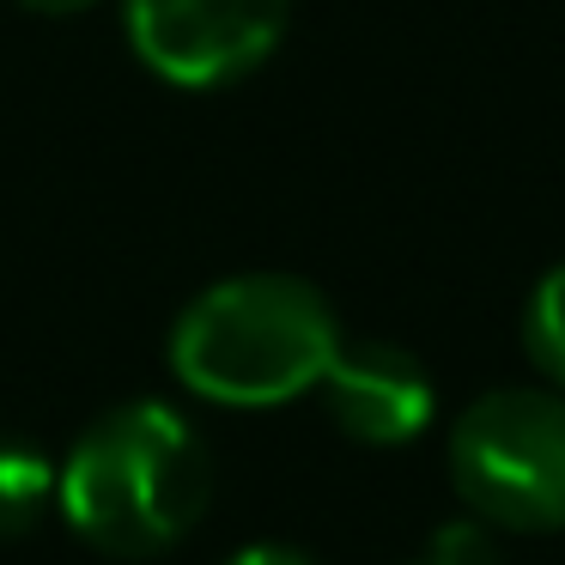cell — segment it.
Wrapping results in <instances>:
<instances>
[{
	"instance_id": "30bf717a",
	"label": "cell",
	"mask_w": 565,
	"mask_h": 565,
	"mask_svg": "<svg viewBox=\"0 0 565 565\" xmlns=\"http://www.w3.org/2000/svg\"><path fill=\"white\" fill-rule=\"evenodd\" d=\"M25 13H50V19H67V13H86V7H98V0H19Z\"/></svg>"
},
{
	"instance_id": "5b68a950",
	"label": "cell",
	"mask_w": 565,
	"mask_h": 565,
	"mask_svg": "<svg viewBox=\"0 0 565 565\" xmlns=\"http://www.w3.org/2000/svg\"><path fill=\"white\" fill-rule=\"evenodd\" d=\"M317 395L329 407V419L341 426V438L365 444V450L414 444L431 426V407H438L431 371L395 341H341Z\"/></svg>"
},
{
	"instance_id": "8992f818",
	"label": "cell",
	"mask_w": 565,
	"mask_h": 565,
	"mask_svg": "<svg viewBox=\"0 0 565 565\" xmlns=\"http://www.w3.org/2000/svg\"><path fill=\"white\" fill-rule=\"evenodd\" d=\"M55 504V462L31 438L0 431V541H19L50 516Z\"/></svg>"
},
{
	"instance_id": "3957f363",
	"label": "cell",
	"mask_w": 565,
	"mask_h": 565,
	"mask_svg": "<svg viewBox=\"0 0 565 565\" xmlns=\"http://www.w3.org/2000/svg\"><path fill=\"white\" fill-rule=\"evenodd\" d=\"M450 480L492 529H565V395L492 390L450 426Z\"/></svg>"
},
{
	"instance_id": "ba28073f",
	"label": "cell",
	"mask_w": 565,
	"mask_h": 565,
	"mask_svg": "<svg viewBox=\"0 0 565 565\" xmlns=\"http://www.w3.org/2000/svg\"><path fill=\"white\" fill-rule=\"evenodd\" d=\"M431 559L438 565H492V523L480 516H456L431 535Z\"/></svg>"
},
{
	"instance_id": "277c9868",
	"label": "cell",
	"mask_w": 565,
	"mask_h": 565,
	"mask_svg": "<svg viewBox=\"0 0 565 565\" xmlns=\"http://www.w3.org/2000/svg\"><path fill=\"white\" fill-rule=\"evenodd\" d=\"M292 0H122L140 67L164 86L213 92L256 74L286 38Z\"/></svg>"
},
{
	"instance_id": "7a4b0ae2",
	"label": "cell",
	"mask_w": 565,
	"mask_h": 565,
	"mask_svg": "<svg viewBox=\"0 0 565 565\" xmlns=\"http://www.w3.org/2000/svg\"><path fill=\"white\" fill-rule=\"evenodd\" d=\"M341 353V317L298 274H232L189 298L171 329V371L220 407H280L310 395Z\"/></svg>"
},
{
	"instance_id": "9c48e42d",
	"label": "cell",
	"mask_w": 565,
	"mask_h": 565,
	"mask_svg": "<svg viewBox=\"0 0 565 565\" xmlns=\"http://www.w3.org/2000/svg\"><path fill=\"white\" fill-rule=\"evenodd\" d=\"M225 565H317L310 553L286 547V541H256V547H237Z\"/></svg>"
},
{
	"instance_id": "8fae6325",
	"label": "cell",
	"mask_w": 565,
	"mask_h": 565,
	"mask_svg": "<svg viewBox=\"0 0 565 565\" xmlns=\"http://www.w3.org/2000/svg\"><path fill=\"white\" fill-rule=\"evenodd\" d=\"M414 565H438V559H414Z\"/></svg>"
},
{
	"instance_id": "52a82bcc",
	"label": "cell",
	"mask_w": 565,
	"mask_h": 565,
	"mask_svg": "<svg viewBox=\"0 0 565 565\" xmlns=\"http://www.w3.org/2000/svg\"><path fill=\"white\" fill-rule=\"evenodd\" d=\"M523 347L535 359V371L565 395V262L547 268L529 292V310H523Z\"/></svg>"
},
{
	"instance_id": "6da1fadb",
	"label": "cell",
	"mask_w": 565,
	"mask_h": 565,
	"mask_svg": "<svg viewBox=\"0 0 565 565\" xmlns=\"http://www.w3.org/2000/svg\"><path fill=\"white\" fill-rule=\"evenodd\" d=\"M213 456L164 402L98 414L55 468V511L104 559H159L207 516Z\"/></svg>"
}]
</instances>
